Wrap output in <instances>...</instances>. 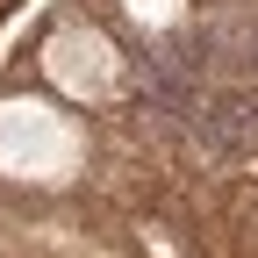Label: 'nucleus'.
Instances as JSON below:
<instances>
[{"mask_svg":"<svg viewBox=\"0 0 258 258\" xmlns=\"http://www.w3.org/2000/svg\"><path fill=\"white\" fill-rule=\"evenodd\" d=\"M64 158H72V129H64L50 108H36V101L0 108V165H15V172H57Z\"/></svg>","mask_w":258,"mask_h":258,"instance_id":"f257e3e1","label":"nucleus"},{"mask_svg":"<svg viewBox=\"0 0 258 258\" xmlns=\"http://www.w3.org/2000/svg\"><path fill=\"white\" fill-rule=\"evenodd\" d=\"M50 72L72 86V93H101L115 79V64H108V43L101 36H79V29H64V36L50 43Z\"/></svg>","mask_w":258,"mask_h":258,"instance_id":"f03ea898","label":"nucleus"}]
</instances>
